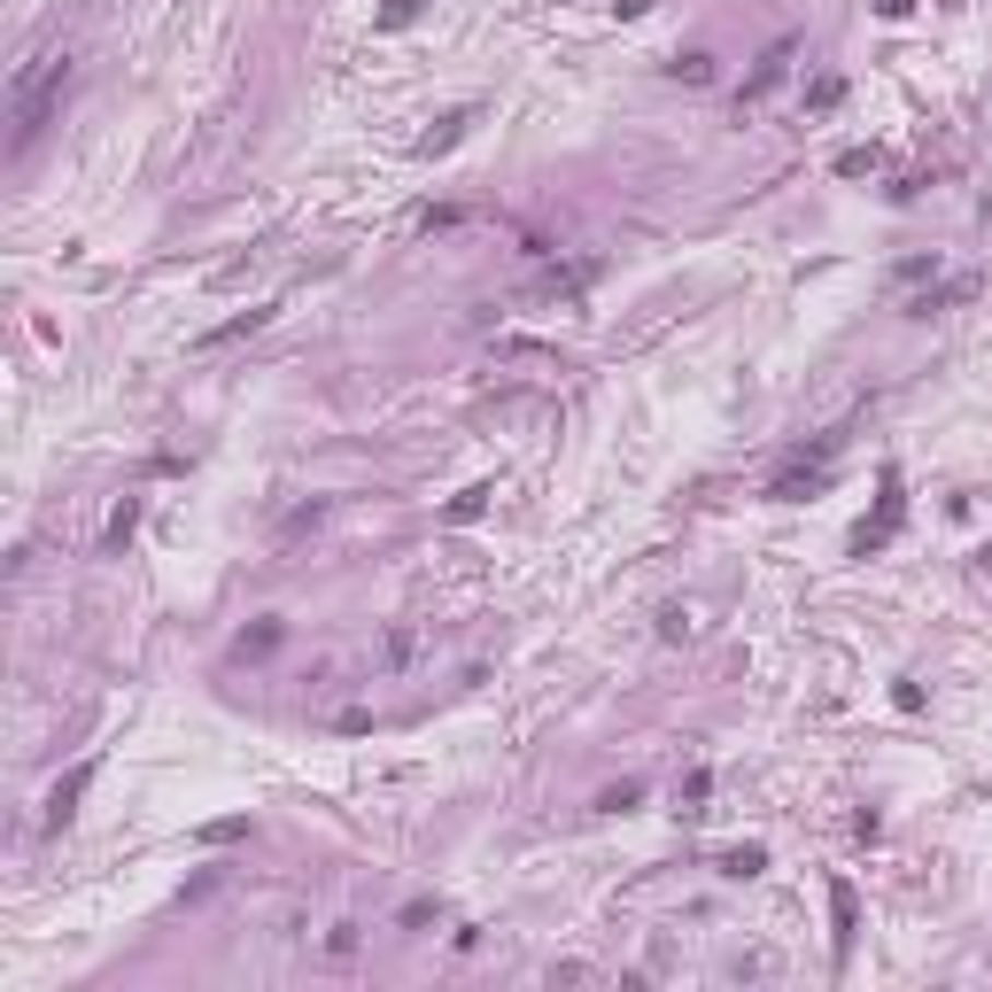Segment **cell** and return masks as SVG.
<instances>
[{
  "mask_svg": "<svg viewBox=\"0 0 992 992\" xmlns=\"http://www.w3.org/2000/svg\"><path fill=\"white\" fill-rule=\"evenodd\" d=\"M450 225H466V210H458V202H434V210L419 218V233H450Z\"/></svg>",
  "mask_w": 992,
  "mask_h": 992,
  "instance_id": "cell-17",
  "label": "cell"
},
{
  "mask_svg": "<svg viewBox=\"0 0 992 992\" xmlns=\"http://www.w3.org/2000/svg\"><path fill=\"white\" fill-rule=\"evenodd\" d=\"M891 527H899V474H884V504H876V520H861V535H853V551L868 559L876 544H891Z\"/></svg>",
  "mask_w": 992,
  "mask_h": 992,
  "instance_id": "cell-4",
  "label": "cell"
},
{
  "mask_svg": "<svg viewBox=\"0 0 992 992\" xmlns=\"http://www.w3.org/2000/svg\"><path fill=\"white\" fill-rule=\"evenodd\" d=\"M977 567H984V574H992V544H984V551H977Z\"/></svg>",
  "mask_w": 992,
  "mask_h": 992,
  "instance_id": "cell-23",
  "label": "cell"
},
{
  "mask_svg": "<svg viewBox=\"0 0 992 992\" xmlns=\"http://www.w3.org/2000/svg\"><path fill=\"white\" fill-rule=\"evenodd\" d=\"M280 637H288V628H280V620H256V628H248V637L233 644V660H264V652H280Z\"/></svg>",
  "mask_w": 992,
  "mask_h": 992,
  "instance_id": "cell-7",
  "label": "cell"
},
{
  "mask_svg": "<svg viewBox=\"0 0 992 992\" xmlns=\"http://www.w3.org/2000/svg\"><path fill=\"white\" fill-rule=\"evenodd\" d=\"M264 318H272V311H241V318H225V326H210V334H202V349H225V341H241V334H256Z\"/></svg>",
  "mask_w": 992,
  "mask_h": 992,
  "instance_id": "cell-9",
  "label": "cell"
},
{
  "mask_svg": "<svg viewBox=\"0 0 992 992\" xmlns=\"http://www.w3.org/2000/svg\"><path fill=\"white\" fill-rule=\"evenodd\" d=\"M489 497H497L489 481H481V489H466V497H450V504H442V520H450V527H466V520H481V512H489Z\"/></svg>",
  "mask_w": 992,
  "mask_h": 992,
  "instance_id": "cell-8",
  "label": "cell"
},
{
  "mask_svg": "<svg viewBox=\"0 0 992 992\" xmlns=\"http://www.w3.org/2000/svg\"><path fill=\"white\" fill-rule=\"evenodd\" d=\"M768 868V845H730L721 853V876H760Z\"/></svg>",
  "mask_w": 992,
  "mask_h": 992,
  "instance_id": "cell-11",
  "label": "cell"
},
{
  "mask_svg": "<svg viewBox=\"0 0 992 992\" xmlns=\"http://www.w3.org/2000/svg\"><path fill=\"white\" fill-rule=\"evenodd\" d=\"M667 70H675L682 85H713V55H698V47H690V55H675Z\"/></svg>",
  "mask_w": 992,
  "mask_h": 992,
  "instance_id": "cell-12",
  "label": "cell"
},
{
  "mask_svg": "<svg viewBox=\"0 0 992 992\" xmlns=\"http://www.w3.org/2000/svg\"><path fill=\"white\" fill-rule=\"evenodd\" d=\"M876 163H884V148H845V155H838V178H868Z\"/></svg>",
  "mask_w": 992,
  "mask_h": 992,
  "instance_id": "cell-13",
  "label": "cell"
},
{
  "mask_svg": "<svg viewBox=\"0 0 992 992\" xmlns=\"http://www.w3.org/2000/svg\"><path fill=\"white\" fill-rule=\"evenodd\" d=\"M644 9H652V0H620V16H644Z\"/></svg>",
  "mask_w": 992,
  "mask_h": 992,
  "instance_id": "cell-22",
  "label": "cell"
},
{
  "mask_svg": "<svg viewBox=\"0 0 992 992\" xmlns=\"http://www.w3.org/2000/svg\"><path fill=\"white\" fill-rule=\"evenodd\" d=\"M791 55H798V47H791V39H775V47H768V55H760V70H752V78H745V85H737V109H752V102H760V94H775V85H783V70H791Z\"/></svg>",
  "mask_w": 992,
  "mask_h": 992,
  "instance_id": "cell-3",
  "label": "cell"
},
{
  "mask_svg": "<svg viewBox=\"0 0 992 992\" xmlns=\"http://www.w3.org/2000/svg\"><path fill=\"white\" fill-rule=\"evenodd\" d=\"M248 838V815H225V822H202V845H233Z\"/></svg>",
  "mask_w": 992,
  "mask_h": 992,
  "instance_id": "cell-15",
  "label": "cell"
},
{
  "mask_svg": "<svg viewBox=\"0 0 992 992\" xmlns=\"http://www.w3.org/2000/svg\"><path fill=\"white\" fill-rule=\"evenodd\" d=\"M705 791H713V775H705V768H698V775H690V783H682V815H698V806H705Z\"/></svg>",
  "mask_w": 992,
  "mask_h": 992,
  "instance_id": "cell-20",
  "label": "cell"
},
{
  "mask_svg": "<svg viewBox=\"0 0 992 992\" xmlns=\"http://www.w3.org/2000/svg\"><path fill=\"white\" fill-rule=\"evenodd\" d=\"M597 806H605V815H628V806H644V783H612Z\"/></svg>",
  "mask_w": 992,
  "mask_h": 992,
  "instance_id": "cell-16",
  "label": "cell"
},
{
  "mask_svg": "<svg viewBox=\"0 0 992 992\" xmlns=\"http://www.w3.org/2000/svg\"><path fill=\"white\" fill-rule=\"evenodd\" d=\"M94 775H102L94 760H78V768H70V775H62V783L47 791V830H62V822L78 815V798H85V791H94Z\"/></svg>",
  "mask_w": 992,
  "mask_h": 992,
  "instance_id": "cell-2",
  "label": "cell"
},
{
  "mask_svg": "<svg viewBox=\"0 0 992 992\" xmlns=\"http://www.w3.org/2000/svg\"><path fill=\"white\" fill-rule=\"evenodd\" d=\"M830 923H838V961H845L853 954V931H861V899H853L845 876H830Z\"/></svg>",
  "mask_w": 992,
  "mask_h": 992,
  "instance_id": "cell-5",
  "label": "cell"
},
{
  "mask_svg": "<svg viewBox=\"0 0 992 992\" xmlns=\"http://www.w3.org/2000/svg\"><path fill=\"white\" fill-rule=\"evenodd\" d=\"M132 527H140V497H125V504L109 512V535H102V544H109V551H125V544H132Z\"/></svg>",
  "mask_w": 992,
  "mask_h": 992,
  "instance_id": "cell-10",
  "label": "cell"
},
{
  "mask_svg": "<svg viewBox=\"0 0 992 992\" xmlns=\"http://www.w3.org/2000/svg\"><path fill=\"white\" fill-rule=\"evenodd\" d=\"M62 85H70V55H62V47H39V55L16 70V85H9V109H16V148H32V140H39L47 109L62 102Z\"/></svg>",
  "mask_w": 992,
  "mask_h": 992,
  "instance_id": "cell-1",
  "label": "cell"
},
{
  "mask_svg": "<svg viewBox=\"0 0 992 992\" xmlns=\"http://www.w3.org/2000/svg\"><path fill=\"white\" fill-rule=\"evenodd\" d=\"M419 9H427V0H388V9L373 16V32H404V24H411Z\"/></svg>",
  "mask_w": 992,
  "mask_h": 992,
  "instance_id": "cell-14",
  "label": "cell"
},
{
  "mask_svg": "<svg viewBox=\"0 0 992 992\" xmlns=\"http://www.w3.org/2000/svg\"><path fill=\"white\" fill-rule=\"evenodd\" d=\"M466 125H474V109H450V117H442V125H434V132L419 140V155H450V148L466 140Z\"/></svg>",
  "mask_w": 992,
  "mask_h": 992,
  "instance_id": "cell-6",
  "label": "cell"
},
{
  "mask_svg": "<svg viewBox=\"0 0 992 992\" xmlns=\"http://www.w3.org/2000/svg\"><path fill=\"white\" fill-rule=\"evenodd\" d=\"M349 954H357V923H334L326 931V961H349Z\"/></svg>",
  "mask_w": 992,
  "mask_h": 992,
  "instance_id": "cell-18",
  "label": "cell"
},
{
  "mask_svg": "<svg viewBox=\"0 0 992 992\" xmlns=\"http://www.w3.org/2000/svg\"><path fill=\"white\" fill-rule=\"evenodd\" d=\"M908 9H915V0H876V16H891V24L908 16Z\"/></svg>",
  "mask_w": 992,
  "mask_h": 992,
  "instance_id": "cell-21",
  "label": "cell"
},
{
  "mask_svg": "<svg viewBox=\"0 0 992 992\" xmlns=\"http://www.w3.org/2000/svg\"><path fill=\"white\" fill-rule=\"evenodd\" d=\"M838 94H845V78H815V94H806V109H838Z\"/></svg>",
  "mask_w": 992,
  "mask_h": 992,
  "instance_id": "cell-19",
  "label": "cell"
}]
</instances>
